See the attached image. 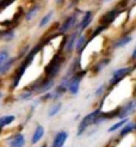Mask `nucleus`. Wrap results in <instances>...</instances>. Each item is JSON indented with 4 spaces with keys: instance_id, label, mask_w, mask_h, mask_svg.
Masks as SVG:
<instances>
[{
    "instance_id": "obj_4",
    "label": "nucleus",
    "mask_w": 136,
    "mask_h": 147,
    "mask_svg": "<svg viewBox=\"0 0 136 147\" xmlns=\"http://www.w3.org/2000/svg\"><path fill=\"white\" fill-rule=\"evenodd\" d=\"M134 68H135V66L133 65V66H127V67H122V68L116 69V71L112 73L111 79L109 80V85H110L111 87L116 86V85L119 84L125 77H128L129 74H130V73L134 71Z\"/></svg>"
},
{
    "instance_id": "obj_11",
    "label": "nucleus",
    "mask_w": 136,
    "mask_h": 147,
    "mask_svg": "<svg viewBox=\"0 0 136 147\" xmlns=\"http://www.w3.org/2000/svg\"><path fill=\"white\" fill-rule=\"evenodd\" d=\"M17 60H18V57H17V56L9 57L5 62H3L1 65H0V77H1V76H5L6 73L13 67V65L16 63Z\"/></svg>"
},
{
    "instance_id": "obj_24",
    "label": "nucleus",
    "mask_w": 136,
    "mask_h": 147,
    "mask_svg": "<svg viewBox=\"0 0 136 147\" xmlns=\"http://www.w3.org/2000/svg\"><path fill=\"white\" fill-rule=\"evenodd\" d=\"M9 57H10L9 50H7V49H1V50H0V65H1L3 62H5Z\"/></svg>"
},
{
    "instance_id": "obj_27",
    "label": "nucleus",
    "mask_w": 136,
    "mask_h": 147,
    "mask_svg": "<svg viewBox=\"0 0 136 147\" xmlns=\"http://www.w3.org/2000/svg\"><path fill=\"white\" fill-rule=\"evenodd\" d=\"M104 90H105V85H100V86H99V89H98V90L96 91V93H94V94H96L97 97L102 96V93L104 92Z\"/></svg>"
},
{
    "instance_id": "obj_7",
    "label": "nucleus",
    "mask_w": 136,
    "mask_h": 147,
    "mask_svg": "<svg viewBox=\"0 0 136 147\" xmlns=\"http://www.w3.org/2000/svg\"><path fill=\"white\" fill-rule=\"evenodd\" d=\"M135 109H136V102H135V99H131L130 102H128L127 104H124L123 107H119V111H118L117 119H119V120L128 119L129 116L134 114Z\"/></svg>"
},
{
    "instance_id": "obj_10",
    "label": "nucleus",
    "mask_w": 136,
    "mask_h": 147,
    "mask_svg": "<svg viewBox=\"0 0 136 147\" xmlns=\"http://www.w3.org/2000/svg\"><path fill=\"white\" fill-rule=\"evenodd\" d=\"M76 14H78V12L76 13H74L73 16H70V17H68L67 19H66V22L60 26V29H59V34H64V32H67V31H69L72 28H73V25L75 24V20H76Z\"/></svg>"
},
{
    "instance_id": "obj_20",
    "label": "nucleus",
    "mask_w": 136,
    "mask_h": 147,
    "mask_svg": "<svg viewBox=\"0 0 136 147\" xmlns=\"http://www.w3.org/2000/svg\"><path fill=\"white\" fill-rule=\"evenodd\" d=\"M109 63H110V59H109V57H105V59H103V60L98 61L97 65H94V67H93V71H94L96 73H99L102 69H104Z\"/></svg>"
},
{
    "instance_id": "obj_9",
    "label": "nucleus",
    "mask_w": 136,
    "mask_h": 147,
    "mask_svg": "<svg viewBox=\"0 0 136 147\" xmlns=\"http://www.w3.org/2000/svg\"><path fill=\"white\" fill-rule=\"evenodd\" d=\"M44 127L42 126V124H37L33 130V133H32V136H31V140H30V144L32 146L35 145H37L41 142V140L43 139V136H44Z\"/></svg>"
},
{
    "instance_id": "obj_31",
    "label": "nucleus",
    "mask_w": 136,
    "mask_h": 147,
    "mask_svg": "<svg viewBox=\"0 0 136 147\" xmlns=\"http://www.w3.org/2000/svg\"><path fill=\"white\" fill-rule=\"evenodd\" d=\"M1 98H3V92L0 91V99H1Z\"/></svg>"
},
{
    "instance_id": "obj_26",
    "label": "nucleus",
    "mask_w": 136,
    "mask_h": 147,
    "mask_svg": "<svg viewBox=\"0 0 136 147\" xmlns=\"http://www.w3.org/2000/svg\"><path fill=\"white\" fill-rule=\"evenodd\" d=\"M13 1H14V0H1V1H0V11L6 9V7L9 5H11Z\"/></svg>"
},
{
    "instance_id": "obj_25",
    "label": "nucleus",
    "mask_w": 136,
    "mask_h": 147,
    "mask_svg": "<svg viewBox=\"0 0 136 147\" xmlns=\"http://www.w3.org/2000/svg\"><path fill=\"white\" fill-rule=\"evenodd\" d=\"M38 11H40V6L37 5V6H35V7H33V9H31L30 11H29V12H27V14H26V17H25V19H26V20H30V19H31V18H32V17L35 16V14H36V13H37V12H38Z\"/></svg>"
},
{
    "instance_id": "obj_14",
    "label": "nucleus",
    "mask_w": 136,
    "mask_h": 147,
    "mask_svg": "<svg viewBox=\"0 0 136 147\" xmlns=\"http://www.w3.org/2000/svg\"><path fill=\"white\" fill-rule=\"evenodd\" d=\"M78 36H79V32L78 31H74V34H72L70 37L66 40V43H64V47H63V49H64L66 53H70V51L74 49L75 41L78 38Z\"/></svg>"
},
{
    "instance_id": "obj_8",
    "label": "nucleus",
    "mask_w": 136,
    "mask_h": 147,
    "mask_svg": "<svg viewBox=\"0 0 136 147\" xmlns=\"http://www.w3.org/2000/svg\"><path fill=\"white\" fill-rule=\"evenodd\" d=\"M68 138H69L68 131H66V130L57 131L53 139L52 146L50 147H64V144H66V141L68 140Z\"/></svg>"
},
{
    "instance_id": "obj_29",
    "label": "nucleus",
    "mask_w": 136,
    "mask_h": 147,
    "mask_svg": "<svg viewBox=\"0 0 136 147\" xmlns=\"http://www.w3.org/2000/svg\"><path fill=\"white\" fill-rule=\"evenodd\" d=\"M37 147H48V145H47V144H42V145H40V146H37Z\"/></svg>"
},
{
    "instance_id": "obj_1",
    "label": "nucleus",
    "mask_w": 136,
    "mask_h": 147,
    "mask_svg": "<svg viewBox=\"0 0 136 147\" xmlns=\"http://www.w3.org/2000/svg\"><path fill=\"white\" fill-rule=\"evenodd\" d=\"M63 65H64V57L62 56V54H60V53L55 54L52 57V60H50L48 62V65L44 67V76H46V78L55 80V78L60 74Z\"/></svg>"
},
{
    "instance_id": "obj_18",
    "label": "nucleus",
    "mask_w": 136,
    "mask_h": 147,
    "mask_svg": "<svg viewBox=\"0 0 136 147\" xmlns=\"http://www.w3.org/2000/svg\"><path fill=\"white\" fill-rule=\"evenodd\" d=\"M61 109H62V103L61 102H56L55 104H53L52 107L49 108V110H48V117L56 116L57 114L61 111Z\"/></svg>"
},
{
    "instance_id": "obj_17",
    "label": "nucleus",
    "mask_w": 136,
    "mask_h": 147,
    "mask_svg": "<svg viewBox=\"0 0 136 147\" xmlns=\"http://www.w3.org/2000/svg\"><path fill=\"white\" fill-rule=\"evenodd\" d=\"M129 121H130V120H129V117H128V119H122V120H119L118 122L113 123L112 126H111L109 129H107V133H115V131L119 130V129H121L122 127H123L125 123H128Z\"/></svg>"
},
{
    "instance_id": "obj_19",
    "label": "nucleus",
    "mask_w": 136,
    "mask_h": 147,
    "mask_svg": "<svg viewBox=\"0 0 136 147\" xmlns=\"http://www.w3.org/2000/svg\"><path fill=\"white\" fill-rule=\"evenodd\" d=\"M133 41V37L130 35H125V36H123V37H121L116 43L113 45V48H121V47H124V46H127V45H129Z\"/></svg>"
},
{
    "instance_id": "obj_30",
    "label": "nucleus",
    "mask_w": 136,
    "mask_h": 147,
    "mask_svg": "<svg viewBox=\"0 0 136 147\" xmlns=\"http://www.w3.org/2000/svg\"><path fill=\"white\" fill-rule=\"evenodd\" d=\"M62 1H63V0H56V3H57V4H61Z\"/></svg>"
},
{
    "instance_id": "obj_21",
    "label": "nucleus",
    "mask_w": 136,
    "mask_h": 147,
    "mask_svg": "<svg viewBox=\"0 0 136 147\" xmlns=\"http://www.w3.org/2000/svg\"><path fill=\"white\" fill-rule=\"evenodd\" d=\"M33 94H35L33 91H31L30 89L25 87V89L20 92V94H19V99H21V100H30V99L33 97Z\"/></svg>"
},
{
    "instance_id": "obj_22",
    "label": "nucleus",
    "mask_w": 136,
    "mask_h": 147,
    "mask_svg": "<svg viewBox=\"0 0 136 147\" xmlns=\"http://www.w3.org/2000/svg\"><path fill=\"white\" fill-rule=\"evenodd\" d=\"M54 16V11H50V12H48L44 17H43L42 19H41V22H40V24H38V28H43V26H46L49 22H50V19H52V17Z\"/></svg>"
},
{
    "instance_id": "obj_33",
    "label": "nucleus",
    "mask_w": 136,
    "mask_h": 147,
    "mask_svg": "<svg viewBox=\"0 0 136 147\" xmlns=\"http://www.w3.org/2000/svg\"><path fill=\"white\" fill-rule=\"evenodd\" d=\"M64 147H66V146H64Z\"/></svg>"
},
{
    "instance_id": "obj_15",
    "label": "nucleus",
    "mask_w": 136,
    "mask_h": 147,
    "mask_svg": "<svg viewBox=\"0 0 136 147\" xmlns=\"http://www.w3.org/2000/svg\"><path fill=\"white\" fill-rule=\"evenodd\" d=\"M91 20H92V12H91V11H87V12L85 13V16L82 17L80 24H79V29H78L76 31H78L79 34L82 32V30H85V29L87 28V25L91 23Z\"/></svg>"
},
{
    "instance_id": "obj_5",
    "label": "nucleus",
    "mask_w": 136,
    "mask_h": 147,
    "mask_svg": "<svg viewBox=\"0 0 136 147\" xmlns=\"http://www.w3.org/2000/svg\"><path fill=\"white\" fill-rule=\"evenodd\" d=\"M55 87V80L54 79H41L40 78V82H38V86H37V90H36L35 94H44L47 92H50Z\"/></svg>"
},
{
    "instance_id": "obj_12",
    "label": "nucleus",
    "mask_w": 136,
    "mask_h": 147,
    "mask_svg": "<svg viewBox=\"0 0 136 147\" xmlns=\"http://www.w3.org/2000/svg\"><path fill=\"white\" fill-rule=\"evenodd\" d=\"M134 130H135V122L129 121L128 123H125L124 126L119 129L118 136H119V139H123V138H125V136H128V135L133 134Z\"/></svg>"
},
{
    "instance_id": "obj_23",
    "label": "nucleus",
    "mask_w": 136,
    "mask_h": 147,
    "mask_svg": "<svg viewBox=\"0 0 136 147\" xmlns=\"http://www.w3.org/2000/svg\"><path fill=\"white\" fill-rule=\"evenodd\" d=\"M0 37H1V40H4L5 42H10V41H12L13 37H14V32H13V30L5 31V32H3L1 35H0Z\"/></svg>"
},
{
    "instance_id": "obj_2",
    "label": "nucleus",
    "mask_w": 136,
    "mask_h": 147,
    "mask_svg": "<svg viewBox=\"0 0 136 147\" xmlns=\"http://www.w3.org/2000/svg\"><path fill=\"white\" fill-rule=\"evenodd\" d=\"M102 108H97L96 110H93L92 113L87 114L86 116L82 117V120L80 121V123H79L78 126V131H76V135L78 136H81L82 134H85V131L87 130L90 127L94 126L96 123V120L99 117V115L102 114Z\"/></svg>"
},
{
    "instance_id": "obj_32",
    "label": "nucleus",
    "mask_w": 136,
    "mask_h": 147,
    "mask_svg": "<svg viewBox=\"0 0 136 147\" xmlns=\"http://www.w3.org/2000/svg\"><path fill=\"white\" fill-rule=\"evenodd\" d=\"M0 135H1V130H0Z\"/></svg>"
},
{
    "instance_id": "obj_6",
    "label": "nucleus",
    "mask_w": 136,
    "mask_h": 147,
    "mask_svg": "<svg viewBox=\"0 0 136 147\" xmlns=\"http://www.w3.org/2000/svg\"><path fill=\"white\" fill-rule=\"evenodd\" d=\"M6 142H7V147H25L26 139H25V135L21 131H19V133L12 134L6 140Z\"/></svg>"
},
{
    "instance_id": "obj_16",
    "label": "nucleus",
    "mask_w": 136,
    "mask_h": 147,
    "mask_svg": "<svg viewBox=\"0 0 136 147\" xmlns=\"http://www.w3.org/2000/svg\"><path fill=\"white\" fill-rule=\"evenodd\" d=\"M14 121H16V116L14 115H4L0 117V130L3 131L4 128H6L7 126L12 124Z\"/></svg>"
},
{
    "instance_id": "obj_13",
    "label": "nucleus",
    "mask_w": 136,
    "mask_h": 147,
    "mask_svg": "<svg viewBox=\"0 0 136 147\" xmlns=\"http://www.w3.org/2000/svg\"><path fill=\"white\" fill-rule=\"evenodd\" d=\"M117 16H118V11H116V10L109 11L107 13H105L102 18H100V23L103 24V26H106L107 28V25H110L112 22L116 19Z\"/></svg>"
},
{
    "instance_id": "obj_28",
    "label": "nucleus",
    "mask_w": 136,
    "mask_h": 147,
    "mask_svg": "<svg viewBox=\"0 0 136 147\" xmlns=\"http://www.w3.org/2000/svg\"><path fill=\"white\" fill-rule=\"evenodd\" d=\"M135 54H136V49H134V50H133V54H131V59H133V60L135 59Z\"/></svg>"
},
{
    "instance_id": "obj_3",
    "label": "nucleus",
    "mask_w": 136,
    "mask_h": 147,
    "mask_svg": "<svg viewBox=\"0 0 136 147\" xmlns=\"http://www.w3.org/2000/svg\"><path fill=\"white\" fill-rule=\"evenodd\" d=\"M86 74V71H79L76 72L74 76H72L68 80V85H67V92H69L72 96H76L80 90V84L81 80Z\"/></svg>"
}]
</instances>
